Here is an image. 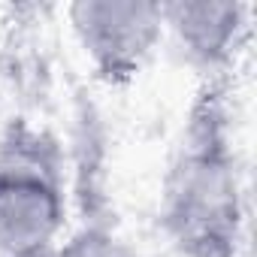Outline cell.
Wrapping results in <instances>:
<instances>
[{"mask_svg":"<svg viewBox=\"0 0 257 257\" xmlns=\"http://www.w3.org/2000/svg\"><path fill=\"white\" fill-rule=\"evenodd\" d=\"M158 224L179 257H239L248 224L224 79H206L161 182Z\"/></svg>","mask_w":257,"mask_h":257,"instance_id":"cell-1","label":"cell"},{"mask_svg":"<svg viewBox=\"0 0 257 257\" xmlns=\"http://www.w3.org/2000/svg\"><path fill=\"white\" fill-rule=\"evenodd\" d=\"M64 233V152L55 137L19 121L0 137V257H52Z\"/></svg>","mask_w":257,"mask_h":257,"instance_id":"cell-2","label":"cell"},{"mask_svg":"<svg viewBox=\"0 0 257 257\" xmlns=\"http://www.w3.org/2000/svg\"><path fill=\"white\" fill-rule=\"evenodd\" d=\"M67 22L94 76L109 85L134 82L164 43L161 4L79 0L67 7Z\"/></svg>","mask_w":257,"mask_h":257,"instance_id":"cell-3","label":"cell"},{"mask_svg":"<svg viewBox=\"0 0 257 257\" xmlns=\"http://www.w3.org/2000/svg\"><path fill=\"white\" fill-rule=\"evenodd\" d=\"M164 40L206 79H224L251 31L248 4H161Z\"/></svg>","mask_w":257,"mask_h":257,"instance_id":"cell-4","label":"cell"},{"mask_svg":"<svg viewBox=\"0 0 257 257\" xmlns=\"http://www.w3.org/2000/svg\"><path fill=\"white\" fill-rule=\"evenodd\" d=\"M52 257H140V251L106 218H85L82 227L64 233Z\"/></svg>","mask_w":257,"mask_h":257,"instance_id":"cell-5","label":"cell"}]
</instances>
